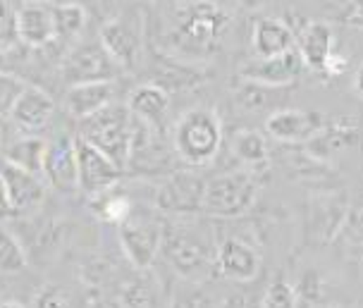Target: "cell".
<instances>
[{"instance_id":"e0dca14e","label":"cell","mask_w":363,"mask_h":308,"mask_svg":"<svg viewBox=\"0 0 363 308\" xmlns=\"http://www.w3.org/2000/svg\"><path fill=\"white\" fill-rule=\"evenodd\" d=\"M101 43L106 46L115 62L125 69H132L141 57V29L129 17L110 19L101 29Z\"/></svg>"},{"instance_id":"30bf717a","label":"cell","mask_w":363,"mask_h":308,"mask_svg":"<svg viewBox=\"0 0 363 308\" xmlns=\"http://www.w3.org/2000/svg\"><path fill=\"white\" fill-rule=\"evenodd\" d=\"M261 251L256 244L246 241L244 236L227 234L218 241L216 251V273L223 275L225 280L246 285L254 282L261 273Z\"/></svg>"},{"instance_id":"8992f818","label":"cell","mask_w":363,"mask_h":308,"mask_svg":"<svg viewBox=\"0 0 363 308\" xmlns=\"http://www.w3.org/2000/svg\"><path fill=\"white\" fill-rule=\"evenodd\" d=\"M165 232V217L158 208L139 210L134 205L132 215L120 224V246L127 261L136 270H148L160 256Z\"/></svg>"},{"instance_id":"f35d334b","label":"cell","mask_w":363,"mask_h":308,"mask_svg":"<svg viewBox=\"0 0 363 308\" xmlns=\"http://www.w3.org/2000/svg\"><path fill=\"white\" fill-rule=\"evenodd\" d=\"M172 308H208V297L203 294V290L196 285L191 292H182L174 299Z\"/></svg>"},{"instance_id":"9c48e42d","label":"cell","mask_w":363,"mask_h":308,"mask_svg":"<svg viewBox=\"0 0 363 308\" xmlns=\"http://www.w3.org/2000/svg\"><path fill=\"white\" fill-rule=\"evenodd\" d=\"M122 72V67L110 57L101 41L79 43L65 60V81L69 86L89 84V81H115V76Z\"/></svg>"},{"instance_id":"ffe728a7","label":"cell","mask_w":363,"mask_h":308,"mask_svg":"<svg viewBox=\"0 0 363 308\" xmlns=\"http://www.w3.org/2000/svg\"><path fill=\"white\" fill-rule=\"evenodd\" d=\"M251 48H254V57L284 55L296 48V34L284 19L263 17L256 22L251 34Z\"/></svg>"},{"instance_id":"1f68e13d","label":"cell","mask_w":363,"mask_h":308,"mask_svg":"<svg viewBox=\"0 0 363 308\" xmlns=\"http://www.w3.org/2000/svg\"><path fill=\"white\" fill-rule=\"evenodd\" d=\"M27 268V253L15 234L0 224V273H19Z\"/></svg>"},{"instance_id":"f6af8a7d","label":"cell","mask_w":363,"mask_h":308,"mask_svg":"<svg viewBox=\"0 0 363 308\" xmlns=\"http://www.w3.org/2000/svg\"><path fill=\"white\" fill-rule=\"evenodd\" d=\"M0 308H24V306L17 304V301H0Z\"/></svg>"},{"instance_id":"ac0fdd59","label":"cell","mask_w":363,"mask_h":308,"mask_svg":"<svg viewBox=\"0 0 363 308\" xmlns=\"http://www.w3.org/2000/svg\"><path fill=\"white\" fill-rule=\"evenodd\" d=\"M53 113H55L53 96L48 91H43L41 86L27 84L24 91L19 93V98L15 101V105H12L10 118L22 132L34 134V132L45 130V127L50 125Z\"/></svg>"},{"instance_id":"5bb4252c","label":"cell","mask_w":363,"mask_h":308,"mask_svg":"<svg viewBox=\"0 0 363 308\" xmlns=\"http://www.w3.org/2000/svg\"><path fill=\"white\" fill-rule=\"evenodd\" d=\"M296 34V50H299L303 67L313 72L328 74V67L337 57V38L328 22H306Z\"/></svg>"},{"instance_id":"7402d4cb","label":"cell","mask_w":363,"mask_h":308,"mask_svg":"<svg viewBox=\"0 0 363 308\" xmlns=\"http://www.w3.org/2000/svg\"><path fill=\"white\" fill-rule=\"evenodd\" d=\"M167 108H170V93L158 84H153V81L139 84L127 98V110L132 113V118L146 122L151 127H158V130H163Z\"/></svg>"},{"instance_id":"f1b7e54d","label":"cell","mask_w":363,"mask_h":308,"mask_svg":"<svg viewBox=\"0 0 363 308\" xmlns=\"http://www.w3.org/2000/svg\"><path fill=\"white\" fill-rule=\"evenodd\" d=\"M199 81V72H194L189 65L172 60V57H158V67L153 72V84L165 89L167 93L172 89H186Z\"/></svg>"},{"instance_id":"9a60e30c","label":"cell","mask_w":363,"mask_h":308,"mask_svg":"<svg viewBox=\"0 0 363 308\" xmlns=\"http://www.w3.org/2000/svg\"><path fill=\"white\" fill-rule=\"evenodd\" d=\"M0 184L5 189L12 213H31L45 198V184L41 175L17 168L8 160L0 165Z\"/></svg>"},{"instance_id":"44dd1931","label":"cell","mask_w":363,"mask_h":308,"mask_svg":"<svg viewBox=\"0 0 363 308\" xmlns=\"http://www.w3.org/2000/svg\"><path fill=\"white\" fill-rule=\"evenodd\" d=\"M19 41L29 48H43L55 41V19L48 5H24L17 10Z\"/></svg>"},{"instance_id":"2e32d148","label":"cell","mask_w":363,"mask_h":308,"mask_svg":"<svg viewBox=\"0 0 363 308\" xmlns=\"http://www.w3.org/2000/svg\"><path fill=\"white\" fill-rule=\"evenodd\" d=\"M43 175L48 184L62 194H72L79 189V172H77V151L72 137H55L48 141V151L43 160Z\"/></svg>"},{"instance_id":"b9f144b4","label":"cell","mask_w":363,"mask_h":308,"mask_svg":"<svg viewBox=\"0 0 363 308\" xmlns=\"http://www.w3.org/2000/svg\"><path fill=\"white\" fill-rule=\"evenodd\" d=\"M354 93L363 101V62L356 67V72H354Z\"/></svg>"},{"instance_id":"ab89813d","label":"cell","mask_w":363,"mask_h":308,"mask_svg":"<svg viewBox=\"0 0 363 308\" xmlns=\"http://www.w3.org/2000/svg\"><path fill=\"white\" fill-rule=\"evenodd\" d=\"M84 308H125L120 299H110V297H91Z\"/></svg>"},{"instance_id":"83f0119b","label":"cell","mask_w":363,"mask_h":308,"mask_svg":"<svg viewBox=\"0 0 363 308\" xmlns=\"http://www.w3.org/2000/svg\"><path fill=\"white\" fill-rule=\"evenodd\" d=\"M91 210H94L103 222L118 224L120 227V224L132 215L134 201L127 194H122V191L113 187V189L103 191V194L91 196Z\"/></svg>"},{"instance_id":"cb8c5ba5","label":"cell","mask_w":363,"mask_h":308,"mask_svg":"<svg viewBox=\"0 0 363 308\" xmlns=\"http://www.w3.org/2000/svg\"><path fill=\"white\" fill-rule=\"evenodd\" d=\"M232 153H235L237 160L246 170H254V172L265 168V165H268V158H270L268 141H265L263 134L256 130L235 132V137H232Z\"/></svg>"},{"instance_id":"7a4b0ae2","label":"cell","mask_w":363,"mask_h":308,"mask_svg":"<svg viewBox=\"0 0 363 308\" xmlns=\"http://www.w3.org/2000/svg\"><path fill=\"white\" fill-rule=\"evenodd\" d=\"M223 122L213 108H191L172 130V151L189 168H203L216 160L223 149Z\"/></svg>"},{"instance_id":"4fadbf2b","label":"cell","mask_w":363,"mask_h":308,"mask_svg":"<svg viewBox=\"0 0 363 308\" xmlns=\"http://www.w3.org/2000/svg\"><path fill=\"white\" fill-rule=\"evenodd\" d=\"M323 115L299 110V108H282L268 115L265 132L280 144H308L323 130Z\"/></svg>"},{"instance_id":"60d3db41","label":"cell","mask_w":363,"mask_h":308,"mask_svg":"<svg viewBox=\"0 0 363 308\" xmlns=\"http://www.w3.org/2000/svg\"><path fill=\"white\" fill-rule=\"evenodd\" d=\"M349 22L363 29V0H356L354 3V10L349 12Z\"/></svg>"},{"instance_id":"3957f363","label":"cell","mask_w":363,"mask_h":308,"mask_svg":"<svg viewBox=\"0 0 363 308\" xmlns=\"http://www.w3.org/2000/svg\"><path fill=\"white\" fill-rule=\"evenodd\" d=\"M227 29V15L211 0H196V3L182 8L177 24H174L172 38L179 53L206 57L218 48L220 38Z\"/></svg>"},{"instance_id":"4dcf8cb0","label":"cell","mask_w":363,"mask_h":308,"mask_svg":"<svg viewBox=\"0 0 363 308\" xmlns=\"http://www.w3.org/2000/svg\"><path fill=\"white\" fill-rule=\"evenodd\" d=\"M89 299L72 287L48 285L34 297V308H84Z\"/></svg>"},{"instance_id":"603a6c76","label":"cell","mask_w":363,"mask_h":308,"mask_svg":"<svg viewBox=\"0 0 363 308\" xmlns=\"http://www.w3.org/2000/svg\"><path fill=\"white\" fill-rule=\"evenodd\" d=\"M356 139H359V127L354 122L337 120L333 125H323V130L306 144V151L311 158L320 163V160H328L337 153L347 151L349 146L356 144Z\"/></svg>"},{"instance_id":"277c9868","label":"cell","mask_w":363,"mask_h":308,"mask_svg":"<svg viewBox=\"0 0 363 308\" xmlns=\"http://www.w3.org/2000/svg\"><path fill=\"white\" fill-rule=\"evenodd\" d=\"M256 175L258 172L244 168L211 177L203 189L201 213L220 217V220H230V217L249 213L258 198V191H261V182H258Z\"/></svg>"},{"instance_id":"ee69618b","label":"cell","mask_w":363,"mask_h":308,"mask_svg":"<svg viewBox=\"0 0 363 308\" xmlns=\"http://www.w3.org/2000/svg\"><path fill=\"white\" fill-rule=\"evenodd\" d=\"M356 208L363 210V179H361V184H359V191H356Z\"/></svg>"},{"instance_id":"74e56055","label":"cell","mask_w":363,"mask_h":308,"mask_svg":"<svg viewBox=\"0 0 363 308\" xmlns=\"http://www.w3.org/2000/svg\"><path fill=\"white\" fill-rule=\"evenodd\" d=\"M24 81L15 74L0 72V115H10L12 105L19 98V93L24 91Z\"/></svg>"},{"instance_id":"8d00e7d4","label":"cell","mask_w":363,"mask_h":308,"mask_svg":"<svg viewBox=\"0 0 363 308\" xmlns=\"http://www.w3.org/2000/svg\"><path fill=\"white\" fill-rule=\"evenodd\" d=\"M261 301L263 292L256 290L254 282H246V285H237V290L227 294L218 308H261Z\"/></svg>"},{"instance_id":"bcb514c9","label":"cell","mask_w":363,"mask_h":308,"mask_svg":"<svg viewBox=\"0 0 363 308\" xmlns=\"http://www.w3.org/2000/svg\"><path fill=\"white\" fill-rule=\"evenodd\" d=\"M361 149H363V139H361Z\"/></svg>"},{"instance_id":"6da1fadb","label":"cell","mask_w":363,"mask_h":308,"mask_svg":"<svg viewBox=\"0 0 363 308\" xmlns=\"http://www.w3.org/2000/svg\"><path fill=\"white\" fill-rule=\"evenodd\" d=\"M218 241L208 229L184 220H165L160 256L179 278L201 285L216 273Z\"/></svg>"},{"instance_id":"d6a6232c","label":"cell","mask_w":363,"mask_h":308,"mask_svg":"<svg viewBox=\"0 0 363 308\" xmlns=\"http://www.w3.org/2000/svg\"><path fill=\"white\" fill-rule=\"evenodd\" d=\"M272 91H275V89L256 84V81L239 79V86L235 89V101L244 110L258 113V110H265L272 103Z\"/></svg>"},{"instance_id":"f546056e","label":"cell","mask_w":363,"mask_h":308,"mask_svg":"<svg viewBox=\"0 0 363 308\" xmlns=\"http://www.w3.org/2000/svg\"><path fill=\"white\" fill-rule=\"evenodd\" d=\"M55 19V38H74L79 36L84 27L89 22V15L82 5L77 3H62V5H50Z\"/></svg>"},{"instance_id":"836d02e7","label":"cell","mask_w":363,"mask_h":308,"mask_svg":"<svg viewBox=\"0 0 363 308\" xmlns=\"http://www.w3.org/2000/svg\"><path fill=\"white\" fill-rule=\"evenodd\" d=\"M261 308H299L294 287H291L289 282L282 280V278L272 280L270 285L263 290Z\"/></svg>"},{"instance_id":"484cf974","label":"cell","mask_w":363,"mask_h":308,"mask_svg":"<svg viewBox=\"0 0 363 308\" xmlns=\"http://www.w3.org/2000/svg\"><path fill=\"white\" fill-rule=\"evenodd\" d=\"M45 151H48V141H43L38 137H24L8 146L5 160L27 172H34V175H43Z\"/></svg>"},{"instance_id":"d6986e66","label":"cell","mask_w":363,"mask_h":308,"mask_svg":"<svg viewBox=\"0 0 363 308\" xmlns=\"http://www.w3.org/2000/svg\"><path fill=\"white\" fill-rule=\"evenodd\" d=\"M115 103V81H89L74 84L65 93V108L74 120H86Z\"/></svg>"},{"instance_id":"7c38bea8","label":"cell","mask_w":363,"mask_h":308,"mask_svg":"<svg viewBox=\"0 0 363 308\" xmlns=\"http://www.w3.org/2000/svg\"><path fill=\"white\" fill-rule=\"evenodd\" d=\"M303 72V60L299 50H289L284 55L275 57H251L239 65V79L256 81V84L282 89L294 84Z\"/></svg>"},{"instance_id":"5b68a950","label":"cell","mask_w":363,"mask_h":308,"mask_svg":"<svg viewBox=\"0 0 363 308\" xmlns=\"http://www.w3.org/2000/svg\"><path fill=\"white\" fill-rule=\"evenodd\" d=\"M79 139L89 141L106 156L118 163L122 170L127 168L129 144H132V113L122 103H110L101 113L82 120Z\"/></svg>"},{"instance_id":"d4e9b609","label":"cell","mask_w":363,"mask_h":308,"mask_svg":"<svg viewBox=\"0 0 363 308\" xmlns=\"http://www.w3.org/2000/svg\"><path fill=\"white\" fill-rule=\"evenodd\" d=\"M141 275H136L129 282H125L120 294V301L125 308H160V282L148 275L146 270H139Z\"/></svg>"},{"instance_id":"52a82bcc","label":"cell","mask_w":363,"mask_h":308,"mask_svg":"<svg viewBox=\"0 0 363 308\" xmlns=\"http://www.w3.org/2000/svg\"><path fill=\"white\" fill-rule=\"evenodd\" d=\"M125 170L136 175H163L170 170V146H165L163 130L132 118V144Z\"/></svg>"},{"instance_id":"8fae6325","label":"cell","mask_w":363,"mask_h":308,"mask_svg":"<svg viewBox=\"0 0 363 308\" xmlns=\"http://www.w3.org/2000/svg\"><path fill=\"white\" fill-rule=\"evenodd\" d=\"M74 151H77V172H79V189L86 191L89 196H96L118 187V182L125 175V170L118 163H113L106 153L79 137H74Z\"/></svg>"},{"instance_id":"4316f807","label":"cell","mask_w":363,"mask_h":308,"mask_svg":"<svg viewBox=\"0 0 363 308\" xmlns=\"http://www.w3.org/2000/svg\"><path fill=\"white\" fill-rule=\"evenodd\" d=\"M333 244L342 249V253L349 256L354 263L363 266V210H349L342 220L340 229L333 236Z\"/></svg>"},{"instance_id":"e575fe53","label":"cell","mask_w":363,"mask_h":308,"mask_svg":"<svg viewBox=\"0 0 363 308\" xmlns=\"http://www.w3.org/2000/svg\"><path fill=\"white\" fill-rule=\"evenodd\" d=\"M296 292V301L299 304H306V306H318L325 297V282H323L320 273L315 270H308L301 275L299 285L294 287Z\"/></svg>"},{"instance_id":"d590c367","label":"cell","mask_w":363,"mask_h":308,"mask_svg":"<svg viewBox=\"0 0 363 308\" xmlns=\"http://www.w3.org/2000/svg\"><path fill=\"white\" fill-rule=\"evenodd\" d=\"M17 43V10L12 8L8 0H0V53H8Z\"/></svg>"},{"instance_id":"ba28073f","label":"cell","mask_w":363,"mask_h":308,"mask_svg":"<svg viewBox=\"0 0 363 308\" xmlns=\"http://www.w3.org/2000/svg\"><path fill=\"white\" fill-rule=\"evenodd\" d=\"M206 182L194 172H170L158 184L153 194V203L160 213L167 215H194L201 213Z\"/></svg>"},{"instance_id":"7bdbcfd3","label":"cell","mask_w":363,"mask_h":308,"mask_svg":"<svg viewBox=\"0 0 363 308\" xmlns=\"http://www.w3.org/2000/svg\"><path fill=\"white\" fill-rule=\"evenodd\" d=\"M265 3H270V0H239V5H244V8H249V10L263 8Z\"/></svg>"}]
</instances>
